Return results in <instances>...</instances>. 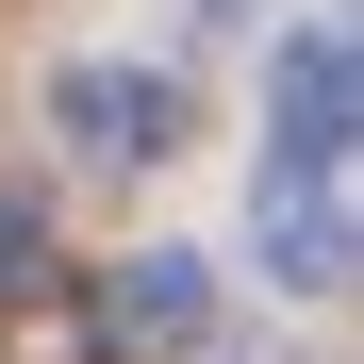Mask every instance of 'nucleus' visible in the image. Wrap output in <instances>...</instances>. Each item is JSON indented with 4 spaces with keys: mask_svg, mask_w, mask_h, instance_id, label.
Returning <instances> with one entry per match:
<instances>
[{
    "mask_svg": "<svg viewBox=\"0 0 364 364\" xmlns=\"http://www.w3.org/2000/svg\"><path fill=\"white\" fill-rule=\"evenodd\" d=\"M199 331H215V265H199V249L100 265V364H182Z\"/></svg>",
    "mask_w": 364,
    "mask_h": 364,
    "instance_id": "obj_3",
    "label": "nucleus"
},
{
    "mask_svg": "<svg viewBox=\"0 0 364 364\" xmlns=\"http://www.w3.org/2000/svg\"><path fill=\"white\" fill-rule=\"evenodd\" d=\"M50 282H67V249H50V199H0V315H33Z\"/></svg>",
    "mask_w": 364,
    "mask_h": 364,
    "instance_id": "obj_5",
    "label": "nucleus"
},
{
    "mask_svg": "<svg viewBox=\"0 0 364 364\" xmlns=\"http://www.w3.org/2000/svg\"><path fill=\"white\" fill-rule=\"evenodd\" d=\"M348 133H364V50H348V17H298L265 67V166L348 182Z\"/></svg>",
    "mask_w": 364,
    "mask_h": 364,
    "instance_id": "obj_1",
    "label": "nucleus"
},
{
    "mask_svg": "<svg viewBox=\"0 0 364 364\" xmlns=\"http://www.w3.org/2000/svg\"><path fill=\"white\" fill-rule=\"evenodd\" d=\"M249 265H265L282 298H348V282H364V215H348V182L265 166V182H249Z\"/></svg>",
    "mask_w": 364,
    "mask_h": 364,
    "instance_id": "obj_2",
    "label": "nucleus"
},
{
    "mask_svg": "<svg viewBox=\"0 0 364 364\" xmlns=\"http://www.w3.org/2000/svg\"><path fill=\"white\" fill-rule=\"evenodd\" d=\"M50 133H67L83 166H166L182 149V83L166 67H67L50 83Z\"/></svg>",
    "mask_w": 364,
    "mask_h": 364,
    "instance_id": "obj_4",
    "label": "nucleus"
}]
</instances>
